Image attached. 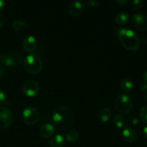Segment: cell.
Returning a JSON list of instances; mask_svg holds the SVG:
<instances>
[{
	"label": "cell",
	"mask_w": 147,
	"mask_h": 147,
	"mask_svg": "<svg viewBox=\"0 0 147 147\" xmlns=\"http://www.w3.org/2000/svg\"><path fill=\"white\" fill-rule=\"evenodd\" d=\"M52 119L56 127L65 129L71 126L74 122V112L70 108L67 106H60L54 111Z\"/></svg>",
	"instance_id": "obj_1"
},
{
	"label": "cell",
	"mask_w": 147,
	"mask_h": 147,
	"mask_svg": "<svg viewBox=\"0 0 147 147\" xmlns=\"http://www.w3.org/2000/svg\"><path fill=\"white\" fill-rule=\"evenodd\" d=\"M116 34L122 45L131 51H136L140 45L139 36L133 30L125 27L116 28Z\"/></svg>",
	"instance_id": "obj_2"
},
{
	"label": "cell",
	"mask_w": 147,
	"mask_h": 147,
	"mask_svg": "<svg viewBox=\"0 0 147 147\" xmlns=\"http://www.w3.org/2000/svg\"><path fill=\"white\" fill-rule=\"evenodd\" d=\"M23 66L26 71L31 74H38L42 71L43 67L41 58L36 54H30L24 57Z\"/></svg>",
	"instance_id": "obj_3"
},
{
	"label": "cell",
	"mask_w": 147,
	"mask_h": 147,
	"mask_svg": "<svg viewBox=\"0 0 147 147\" xmlns=\"http://www.w3.org/2000/svg\"><path fill=\"white\" fill-rule=\"evenodd\" d=\"M115 108L120 114H128L133 109L131 98L126 94H120L115 100Z\"/></svg>",
	"instance_id": "obj_4"
},
{
	"label": "cell",
	"mask_w": 147,
	"mask_h": 147,
	"mask_svg": "<svg viewBox=\"0 0 147 147\" xmlns=\"http://www.w3.org/2000/svg\"><path fill=\"white\" fill-rule=\"evenodd\" d=\"M22 118L26 124L32 126L38 121L40 119V112L36 108L28 106L23 111Z\"/></svg>",
	"instance_id": "obj_5"
},
{
	"label": "cell",
	"mask_w": 147,
	"mask_h": 147,
	"mask_svg": "<svg viewBox=\"0 0 147 147\" xmlns=\"http://www.w3.org/2000/svg\"><path fill=\"white\" fill-rule=\"evenodd\" d=\"M22 57L19 53L15 52H11L6 55H0V65L14 67L18 65L21 63Z\"/></svg>",
	"instance_id": "obj_6"
},
{
	"label": "cell",
	"mask_w": 147,
	"mask_h": 147,
	"mask_svg": "<svg viewBox=\"0 0 147 147\" xmlns=\"http://www.w3.org/2000/svg\"><path fill=\"white\" fill-rule=\"evenodd\" d=\"M131 24L133 27L139 31L147 30V16L144 13H135L131 17Z\"/></svg>",
	"instance_id": "obj_7"
},
{
	"label": "cell",
	"mask_w": 147,
	"mask_h": 147,
	"mask_svg": "<svg viewBox=\"0 0 147 147\" xmlns=\"http://www.w3.org/2000/svg\"><path fill=\"white\" fill-rule=\"evenodd\" d=\"M13 121V114L10 109L5 106L0 107V128L7 129Z\"/></svg>",
	"instance_id": "obj_8"
},
{
	"label": "cell",
	"mask_w": 147,
	"mask_h": 147,
	"mask_svg": "<svg viewBox=\"0 0 147 147\" xmlns=\"http://www.w3.org/2000/svg\"><path fill=\"white\" fill-rule=\"evenodd\" d=\"M40 91L39 84L34 80H27L22 86V92L25 96L32 97L36 96Z\"/></svg>",
	"instance_id": "obj_9"
},
{
	"label": "cell",
	"mask_w": 147,
	"mask_h": 147,
	"mask_svg": "<svg viewBox=\"0 0 147 147\" xmlns=\"http://www.w3.org/2000/svg\"><path fill=\"white\" fill-rule=\"evenodd\" d=\"M85 8V4L81 1H74L68 7V13L73 17L80 15Z\"/></svg>",
	"instance_id": "obj_10"
},
{
	"label": "cell",
	"mask_w": 147,
	"mask_h": 147,
	"mask_svg": "<svg viewBox=\"0 0 147 147\" xmlns=\"http://www.w3.org/2000/svg\"><path fill=\"white\" fill-rule=\"evenodd\" d=\"M22 47L27 53L34 52L37 47L36 39L32 35L26 36L22 41Z\"/></svg>",
	"instance_id": "obj_11"
},
{
	"label": "cell",
	"mask_w": 147,
	"mask_h": 147,
	"mask_svg": "<svg viewBox=\"0 0 147 147\" xmlns=\"http://www.w3.org/2000/svg\"><path fill=\"white\" fill-rule=\"evenodd\" d=\"M123 139L128 143H134L137 139V133L136 130L131 126H126L122 132Z\"/></svg>",
	"instance_id": "obj_12"
},
{
	"label": "cell",
	"mask_w": 147,
	"mask_h": 147,
	"mask_svg": "<svg viewBox=\"0 0 147 147\" xmlns=\"http://www.w3.org/2000/svg\"><path fill=\"white\" fill-rule=\"evenodd\" d=\"M55 127L50 123H45L43 124L40 129V134L43 138H50L54 134Z\"/></svg>",
	"instance_id": "obj_13"
},
{
	"label": "cell",
	"mask_w": 147,
	"mask_h": 147,
	"mask_svg": "<svg viewBox=\"0 0 147 147\" xmlns=\"http://www.w3.org/2000/svg\"><path fill=\"white\" fill-rule=\"evenodd\" d=\"M65 141L64 137L60 134H57L53 136L50 141V147H64Z\"/></svg>",
	"instance_id": "obj_14"
},
{
	"label": "cell",
	"mask_w": 147,
	"mask_h": 147,
	"mask_svg": "<svg viewBox=\"0 0 147 147\" xmlns=\"http://www.w3.org/2000/svg\"><path fill=\"white\" fill-rule=\"evenodd\" d=\"M112 116V112L109 108H103L100 110L98 113L99 120L101 122L106 123L111 119Z\"/></svg>",
	"instance_id": "obj_15"
},
{
	"label": "cell",
	"mask_w": 147,
	"mask_h": 147,
	"mask_svg": "<svg viewBox=\"0 0 147 147\" xmlns=\"http://www.w3.org/2000/svg\"><path fill=\"white\" fill-rule=\"evenodd\" d=\"M115 20H116V23L119 24V25H125V24H128L130 20V16L128 13L124 12H120L115 17Z\"/></svg>",
	"instance_id": "obj_16"
},
{
	"label": "cell",
	"mask_w": 147,
	"mask_h": 147,
	"mask_svg": "<svg viewBox=\"0 0 147 147\" xmlns=\"http://www.w3.org/2000/svg\"><path fill=\"white\" fill-rule=\"evenodd\" d=\"M120 87L121 89L124 93H131V92L132 91V90H133L134 84L131 80L127 78H124L123 79V80H121Z\"/></svg>",
	"instance_id": "obj_17"
},
{
	"label": "cell",
	"mask_w": 147,
	"mask_h": 147,
	"mask_svg": "<svg viewBox=\"0 0 147 147\" xmlns=\"http://www.w3.org/2000/svg\"><path fill=\"white\" fill-rule=\"evenodd\" d=\"M113 123L118 129H122L125 125V120L121 114H116L113 117Z\"/></svg>",
	"instance_id": "obj_18"
},
{
	"label": "cell",
	"mask_w": 147,
	"mask_h": 147,
	"mask_svg": "<svg viewBox=\"0 0 147 147\" xmlns=\"http://www.w3.org/2000/svg\"><path fill=\"white\" fill-rule=\"evenodd\" d=\"M79 138V134L76 130H70L66 134V139L68 142H75Z\"/></svg>",
	"instance_id": "obj_19"
},
{
	"label": "cell",
	"mask_w": 147,
	"mask_h": 147,
	"mask_svg": "<svg viewBox=\"0 0 147 147\" xmlns=\"http://www.w3.org/2000/svg\"><path fill=\"white\" fill-rule=\"evenodd\" d=\"M144 3V1L143 0H134L131 4V9L134 11H139L143 7Z\"/></svg>",
	"instance_id": "obj_20"
},
{
	"label": "cell",
	"mask_w": 147,
	"mask_h": 147,
	"mask_svg": "<svg viewBox=\"0 0 147 147\" xmlns=\"http://www.w3.org/2000/svg\"><path fill=\"white\" fill-rule=\"evenodd\" d=\"M26 25V23L21 20H16L12 22V27L14 30L17 32H18L21 29H22Z\"/></svg>",
	"instance_id": "obj_21"
},
{
	"label": "cell",
	"mask_w": 147,
	"mask_h": 147,
	"mask_svg": "<svg viewBox=\"0 0 147 147\" xmlns=\"http://www.w3.org/2000/svg\"><path fill=\"white\" fill-rule=\"evenodd\" d=\"M9 103L7 100L6 95L2 90H0V107H2L4 106H9Z\"/></svg>",
	"instance_id": "obj_22"
},
{
	"label": "cell",
	"mask_w": 147,
	"mask_h": 147,
	"mask_svg": "<svg viewBox=\"0 0 147 147\" xmlns=\"http://www.w3.org/2000/svg\"><path fill=\"white\" fill-rule=\"evenodd\" d=\"M140 116L144 123H147V106H143L141 109Z\"/></svg>",
	"instance_id": "obj_23"
},
{
	"label": "cell",
	"mask_w": 147,
	"mask_h": 147,
	"mask_svg": "<svg viewBox=\"0 0 147 147\" xmlns=\"http://www.w3.org/2000/svg\"><path fill=\"white\" fill-rule=\"evenodd\" d=\"M86 4L88 7H93V8H98L100 5V2L97 0H90V1H86Z\"/></svg>",
	"instance_id": "obj_24"
},
{
	"label": "cell",
	"mask_w": 147,
	"mask_h": 147,
	"mask_svg": "<svg viewBox=\"0 0 147 147\" xmlns=\"http://www.w3.org/2000/svg\"><path fill=\"white\" fill-rule=\"evenodd\" d=\"M5 16L2 14V13H0V27L2 26L3 24L5 23Z\"/></svg>",
	"instance_id": "obj_25"
},
{
	"label": "cell",
	"mask_w": 147,
	"mask_h": 147,
	"mask_svg": "<svg viewBox=\"0 0 147 147\" xmlns=\"http://www.w3.org/2000/svg\"><path fill=\"white\" fill-rule=\"evenodd\" d=\"M116 2L117 3V4H119V5L123 6L127 3V0H116Z\"/></svg>",
	"instance_id": "obj_26"
},
{
	"label": "cell",
	"mask_w": 147,
	"mask_h": 147,
	"mask_svg": "<svg viewBox=\"0 0 147 147\" xmlns=\"http://www.w3.org/2000/svg\"><path fill=\"white\" fill-rule=\"evenodd\" d=\"M4 73H5V70H4V67H3V65H0V78L2 77L4 75Z\"/></svg>",
	"instance_id": "obj_27"
},
{
	"label": "cell",
	"mask_w": 147,
	"mask_h": 147,
	"mask_svg": "<svg viewBox=\"0 0 147 147\" xmlns=\"http://www.w3.org/2000/svg\"><path fill=\"white\" fill-rule=\"evenodd\" d=\"M131 123L132 125H136L138 124V119L136 118H132V119H130Z\"/></svg>",
	"instance_id": "obj_28"
},
{
	"label": "cell",
	"mask_w": 147,
	"mask_h": 147,
	"mask_svg": "<svg viewBox=\"0 0 147 147\" xmlns=\"http://www.w3.org/2000/svg\"><path fill=\"white\" fill-rule=\"evenodd\" d=\"M143 80L145 82V83L147 85V70L146 72H144L143 74Z\"/></svg>",
	"instance_id": "obj_29"
},
{
	"label": "cell",
	"mask_w": 147,
	"mask_h": 147,
	"mask_svg": "<svg viewBox=\"0 0 147 147\" xmlns=\"http://www.w3.org/2000/svg\"><path fill=\"white\" fill-rule=\"evenodd\" d=\"M141 90L142 91H146L147 90V85L146 84H143L141 86Z\"/></svg>",
	"instance_id": "obj_30"
},
{
	"label": "cell",
	"mask_w": 147,
	"mask_h": 147,
	"mask_svg": "<svg viewBox=\"0 0 147 147\" xmlns=\"http://www.w3.org/2000/svg\"><path fill=\"white\" fill-rule=\"evenodd\" d=\"M143 134H144V136H145V138H146V139H147V126L144 127Z\"/></svg>",
	"instance_id": "obj_31"
},
{
	"label": "cell",
	"mask_w": 147,
	"mask_h": 147,
	"mask_svg": "<svg viewBox=\"0 0 147 147\" xmlns=\"http://www.w3.org/2000/svg\"><path fill=\"white\" fill-rule=\"evenodd\" d=\"M4 5H5V2H4V1L0 0V10H1L3 8H4Z\"/></svg>",
	"instance_id": "obj_32"
},
{
	"label": "cell",
	"mask_w": 147,
	"mask_h": 147,
	"mask_svg": "<svg viewBox=\"0 0 147 147\" xmlns=\"http://www.w3.org/2000/svg\"><path fill=\"white\" fill-rule=\"evenodd\" d=\"M144 99L147 102V90L146 91H145V94H144Z\"/></svg>",
	"instance_id": "obj_33"
}]
</instances>
